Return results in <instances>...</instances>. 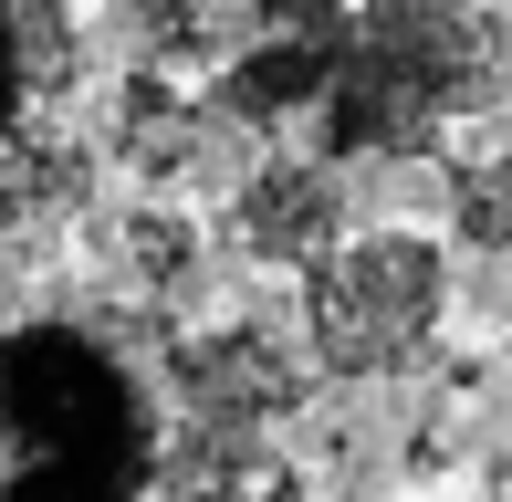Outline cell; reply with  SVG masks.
<instances>
[{
  "label": "cell",
  "instance_id": "cell-2",
  "mask_svg": "<svg viewBox=\"0 0 512 502\" xmlns=\"http://www.w3.org/2000/svg\"><path fill=\"white\" fill-rule=\"evenodd\" d=\"M157 440L95 325L0 335V502H147Z\"/></svg>",
  "mask_w": 512,
  "mask_h": 502
},
{
  "label": "cell",
  "instance_id": "cell-13",
  "mask_svg": "<svg viewBox=\"0 0 512 502\" xmlns=\"http://www.w3.org/2000/svg\"><path fill=\"white\" fill-rule=\"evenodd\" d=\"M460 502H512V461H492V471H481V482L460 492Z\"/></svg>",
  "mask_w": 512,
  "mask_h": 502
},
{
  "label": "cell",
  "instance_id": "cell-4",
  "mask_svg": "<svg viewBox=\"0 0 512 502\" xmlns=\"http://www.w3.org/2000/svg\"><path fill=\"white\" fill-rule=\"evenodd\" d=\"M314 398V356L262 314H209V325L168 335V408L178 429L209 440H272L293 408Z\"/></svg>",
  "mask_w": 512,
  "mask_h": 502
},
{
  "label": "cell",
  "instance_id": "cell-3",
  "mask_svg": "<svg viewBox=\"0 0 512 502\" xmlns=\"http://www.w3.org/2000/svg\"><path fill=\"white\" fill-rule=\"evenodd\" d=\"M450 325V241L356 231L335 262L304 272V356L324 387H387Z\"/></svg>",
  "mask_w": 512,
  "mask_h": 502
},
{
  "label": "cell",
  "instance_id": "cell-1",
  "mask_svg": "<svg viewBox=\"0 0 512 502\" xmlns=\"http://www.w3.org/2000/svg\"><path fill=\"white\" fill-rule=\"evenodd\" d=\"M502 11L492 0H356L324 84V157H450V126H471L502 95Z\"/></svg>",
  "mask_w": 512,
  "mask_h": 502
},
{
  "label": "cell",
  "instance_id": "cell-12",
  "mask_svg": "<svg viewBox=\"0 0 512 502\" xmlns=\"http://www.w3.org/2000/svg\"><path fill=\"white\" fill-rule=\"evenodd\" d=\"M439 189H450V241L512 262V136H460L439 157Z\"/></svg>",
  "mask_w": 512,
  "mask_h": 502
},
{
  "label": "cell",
  "instance_id": "cell-6",
  "mask_svg": "<svg viewBox=\"0 0 512 502\" xmlns=\"http://www.w3.org/2000/svg\"><path fill=\"white\" fill-rule=\"evenodd\" d=\"M220 116H209V95L189 74H157V63H136V74H115L105 95V157L136 178V199H189L209 168H220Z\"/></svg>",
  "mask_w": 512,
  "mask_h": 502
},
{
  "label": "cell",
  "instance_id": "cell-9",
  "mask_svg": "<svg viewBox=\"0 0 512 502\" xmlns=\"http://www.w3.org/2000/svg\"><path fill=\"white\" fill-rule=\"evenodd\" d=\"M324 84H335V53L324 42H241V53L209 74V116L241 136H283L324 116Z\"/></svg>",
  "mask_w": 512,
  "mask_h": 502
},
{
  "label": "cell",
  "instance_id": "cell-11",
  "mask_svg": "<svg viewBox=\"0 0 512 502\" xmlns=\"http://www.w3.org/2000/svg\"><path fill=\"white\" fill-rule=\"evenodd\" d=\"M115 272H126V293H147V304H189L199 272H209V231L189 199H136V210H115Z\"/></svg>",
  "mask_w": 512,
  "mask_h": 502
},
{
  "label": "cell",
  "instance_id": "cell-14",
  "mask_svg": "<svg viewBox=\"0 0 512 502\" xmlns=\"http://www.w3.org/2000/svg\"><path fill=\"white\" fill-rule=\"evenodd\" d=\"M502 95H512V74H502Z\"/></svg>",
  "mask_w": 512,
  "mask_h": 502
},
{
  "label": "cell",
  "instance_id": "cell-8",
  "mask_svg": "<svg viewBox=\"0 0 512 502\" xmlns=\"http://www.w3.org/2000/svg\"><path fill=\"white\" fill-rule=\"evenodd\" d=\"M63 84H84V21H74V0H0V147L53 116Z\"/></svg>",
  "mask_w": 512,
  "mask_h": 502
},
{
  "label": "cell",
  "instance_id": "cell-10",
  "mask_svg": "<svg viewBox=\"0 0 512 502\" xmlns=\"http://www.w3.org/2000/svg\"><path fill=\"white\" fill-rule=\"evenodd\" d=\"M105 21L157 74H199V63L220 74V63L241 53V32H251V0H105Z\"/></svg>",
  "mask_w": 512,
  "mask_h": 502
},
{
  "label": "cell",
  "instance_id": "cell-7",
  "mask_svg": "<svg viewBox=\"0 0 512 502\" xmlns=\"http://www.w3.org/2000/svg\"><path fill=\"white\" fill-rule=\"evenodd\" d=\"M84 199H95V157H84L74 136L32 126V136L0 147V304H11L63 241H74V210H84Z\"/></svg>",
  "mask_w": 512,
  "mask_h": 502
},
{
  "label": "cell",
  "instance_id": "cell-5",
  "mask_svg": "<svg viewBox=\"0 0 512 502\" xmlns=\"http://www.w3.org/2000/svg\"><path fill=\"white\" fill-rule=\"evenodd\" d=\"M220 241L241 251V262H262V272H314V262H335L345 241V168L335 157H262V168H241L230 178V199H220Z\"/></svg>",
  "mask_w": 512,
  "mask_h": 502
}]
</instances>
